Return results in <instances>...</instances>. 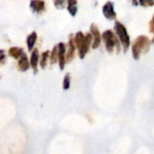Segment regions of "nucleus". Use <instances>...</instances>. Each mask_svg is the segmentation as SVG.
I'll return each instance as SVG.
<instances>
[{"label": "nucleus", "mask_w": 154, "mask_h": 154, "mask_svg": "<svg viewBox=\"0 0 154 154\" xmlns=\"http://www.w3.org/2000/svg\"><path fill=\"white\" fill-rule=\"evenodd\" d=\"M65 51H66V45L63 42H60L58 44V55H59L58 61L60 69H63L65 67Z\"/></svg>", "instance_id": "f257e3e1"}, {"label": "nucleus", "mask_w": 154, "mask_h": 154, "mask_svg": "<svg viewBox=\"0 0 154 154\" xmlns=\"http://www.w3.org/2000/svg\"><path fill=\"white\" fill-rule=\"evenodd\" d=\"M91 39H92V36L90 34H87L86 37H84V40H83V42L79 48V56L81 59L84 58L85 54L88 52V47L90 45V42H91Z\"/></svg>", "instance_id": "f03ea898"}, {"label": "nucleus", "mask_w": 154, "mask_h": 154, "mask_svg": "<svg viewBox=\"0 0 154 154\" xmlns=\"http://www.w3.org/2000/svg\"><path fill=\"white\" fill-rule=\"evenodd\" d=\"M29 68H30V64H29V61H28L27 55L25 53H23L22 55V57L20 58L19 61H18V69L21 71H26V70L29 69Z\"/></svg>", "instance_id": "7ed1b4c3"}, {"label": "nucleus", "mask_w": 154, "mask_h": 154, "mask_svg": "<svg viewBox=\"0 0 154 154\" xmlns=\"http://www.w3.org/2000/svg\"><path fill=\"white\" fill-rule=\"evenodd\" d=\"M39 60V51L37 49L33 50L31 55V60H30V65L32 66L34 73L37 72V64Z\"/></svg>", "instance_id": "20e7f679"}, {"label": "nucleus", "mask_w": 154, "mask_h": 154, "mask_svg": "<svg viewBox=\"0 0 154 154\" xmlns=\"http://www.w3.org/2000/svg\"><path fill=\"white\" fill-rule=\"evenodd\" d=\"M30 5L34 13H41L42 10H44L45 3L43 1H32Z\"/></svg>", "instance_id": "39448f33"}, {"label": "nucleus", "mask_w": 154, "mask_h": 154, "mask_svg": "<svg viewBox=\"0 0 154 154\" xmlns=\"http://www.w3.org/2000/svg\"><path fill=\"white\" fill-rule=\"evenodd\" d=\"M23 53H24V52L23 51V49L18 48V47H12V48H10L9 51H8V54H9L11 57L14 58V59H19V58H21L22 55H23Z\"/></svg>", "instance_id": "423d86ee"}, {"label": "nucleus", "mask_w": 154, "mask_h": 154, "mask_svg": "<svg viewBox=\"0 0 154 154\" xmlns=\"http://www.w3.org/2000/svg\"><path fill=\"white\" fill-rule=\"evenodd\" d=\"M36 39H37V34L35 32H32L31 34L28 35L27 37V47H28V50L29 51H32L33 46H34V43L36 42Z\"/></svg>", "instance_id": "0eeeda50"}, {"label": "nucleus", "mask_w": 154, "mask_h": 154, "mask_svg": "<svg viewBox=\"0 0 154 154\" xmlns=\"http://www.w3.org/2000/svg\"><path fill=\"white\" fill-rule=\"evenodd\" d=\"M74 50H75V46H74V42L73 40L71 38V35L69 37V51L67 52V61H70L73 57H74Z\"/></svg>", "instance_id": "6e6552de"}, {"label": "nucleus", "mask_w": 154, "mask_h": 154, "mask_svg": "<svg viewBox=\"0 0 154 154\" xmlns=\"http://www.w3.org/2000/svg\"><path fill=\"white\" fill-rule=\"evenodd\" d=\"M51 64H55L58 60H59V55H58V45H55L53 47V50L51 53Z\"/></svg>", "instance_id": "1a4fd4ad"}, {"label": "nucleus", "mask_w": 154, "mask_h": 154, "mask_svg": "<svg viewBox=\"0 0 154 154\" xmlns=\"http://www.w3.org/2000/svg\"><path fill=\"white\" fill-rule=\"evenodd\" d=\"M91 31H92V32L94 34V37H95V42H94V44H93V48H97L99 45V33H98V31L97 30L95 25L91 26Z\"/></svg>", "instance_id": "9d476101"}, {"label": "nucleus", "mask_w": 154, "mask_h": 154, "mask_svg": "<svg viewBox=\"0 0 154 154\" xmlns=\"http://www.w3.org/2000/svg\"><path fill=\"white\" fill-rule=\"evenodd\" d=\"M49 54H50V51H46L42 52V54L40 63H41V67L42 69H45V67L47 65V60L49 59Z\"/></svg>", "instance_id": "9b49d317"}, {"label": "nucleus", "mask_w": 154, "mask_h": 154, "mask_svg": "<svg viewBox=\"0 0 154 154\" xmlns=\"http://www.w3.org/2000/svg\"><path fill=\"white\" fill-rule=\"evenodd\" d=\"M119 27H120V28L117 29V32H118V34L120 35L121 40H122L123 42H128V37H127V34H126V32H125V28H124L122 25H120V24H119Z\"/></svg>", "instance_id": "f8f14e48"}, {"label": "nucleus", "mask_w": 154, "mask_h": 154, "mask_svg": "<svg viewBox=\"0 0 154 154\" xmlns=\"http://www.w3.org/2000/svg\"><path fill=\"white\" fill-rule=\"evenodd\" d=\"M68 4H69V5H68V10H69V12L71 14V15L74 16V15L76 14V13H77V7L75 6V5L77 4V2H76V1H69Z\"/></svg>", "instance_id": "ddd939ff"}, {"label": "nucleus", "mask_w": 154, "mask_h": 154, "mask_svg": "<svg viewBox=\"0 0 154 154\" xmlns=\"http://www.w3.org/2000/svg\"><path fill=\"white\" fill-rule=\"evenodd\" d=\"M83 40H84L83 33H82L81 32H78V33L76 34V37H75V44H76V46H77L79 49L80 48V46H81V44H82V42H83Z\"/></svg>", "instance_id": "4468645a"}, {"label": "nucleus", "mask_w": 154, "mask_h": 154, "mask_svg": "<svg viewBox=\"0 0 154 154\" xmlns=\"http://www.w3.org/2000/svg\"><path fill=\"white\" fill-rule=\"evenodd\" d=\"M104 13H105L106 16H107V17H110L111 13L114 14V13H113V8H112V5H111L110 3H108V4L104 7Z\"/></svg>", "instance_id": "2eb2a0df"}, {"label": "nucleus", "mask_w": 154, "mask_h": 154, "mask_svg": "<svg viewBox=\"0 0 154 154\" xmlns=\"http://www.w3.org/2000/svg\"><path fill=\"white\" fill-rule=\"evenodd\" d=\"M69 84H70L69 74H66V76L64 77V80H63V88L64 89H68L69 88Z\"/></svg>", "instance_id": "dca6fc26"}, {"label": "nucleus", "mask_w": 154, "mask_h": 154, "mask_svg": "<svg viewBox=\"0 0 154 154\" xmlns=\"http://www.w3.org/2000/svg\"><path fill=\"white\" fill-rule=\"evenodd\" d=\"M64 3H65L64 1H54V5H55L57 7H60V8H61V7H62L61 5H62Z\"/></svg>", "instance_id": "f3484780"}, {"label": "nucleus", "mask_w": 154, "mask_h": 154, "mask_svg": "<svg viewBox=\"0 0 154 154\" xmlns=\"http://www.w3.org/2000/svg\"><path fill=\"white\" fill-rule=\"evenodd\" d=\"M4 60H5V55L3 54V55L0 56V64H2Z\"/></svg>", "instance_id": "a211bd4d"}, {"label": "nucleus", "mask_w": 154, "mask_h": 154, "mask_svg": "<svg viewBox=\"0 0 154 154\" xmlns=\"http://www.w3.org/2000/svg\"><path fill=\"white\" fill-rule=\"evenodd\" d=\"M3 54H4V51L0 50V56H1V55H3Z\"/></svg>", "instance_id": "6ab92c4d"}]
</instances>
